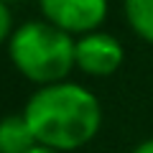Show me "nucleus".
<instances>
[{"label": "nucleus", "instance_id": "nucleus-2", "mask_svg": "<svg viewBox=\"0 0 153 153\" xmlns=\"http://www.w3.org/2000/svg\"><path fill=\"white\" fill-rule=\"evenodd\" d=\"M74 49L76 41H71L69 33L51 26L49 21H28L8 38L13 66L41 87L66 79L71 66H76Z\"/></svg>", "mask_w": 153, "mask_h": 153}, {"label": "nucleus", "instance_id": "nucleus-8", "mask_svg": "<svg viewBox=\"0 0 153 153\" xmlns=\"http://www.w3.org/2000/svg\"><path fill=\"white\" fill-rule=\"evenodd\" d=\"M130 153H153V138H148V140H143V143H138V146L133 148Z\"/></svg>", "mask_w": 153, "mask_h": 153}, {"label": "nucleus", "instance_id": "nucleus-10", "mask_svg": "<svg viewBox=\"0 0 153 153\" xmlns=\"http://www.w3.org/2000/svg\"><path fill=\"white\" fill-rule=\"evenodd\" d=\"M3 3H21V0H3Z\"/></svg>", "mask_w": 153, "mask_h": 153}, {"label": "nucleus", "instance_id": "nucleus-1", "mask_svg": "<svg viewBox=\"0 0 153 153\" xmlns=\"http://www.w3.org/2000/svg\"><path fill=\"white\" fill-rule=\"evenodd\" d=\"M23 117L38 146L64 153L94 140L102 125V107L82 84L59 82L36 89L23 107Z\"/></svg>", "mask_w": 153, "mask_h": 153}, {"label": "nucleus", "instance_id": "nucleus-4", "mask_svg": "<svg viewBox=\"0 0 153 153\" xmlns=\"http://www.w3.org/2000/svg\"><path fill=\"white\" fill-rule=\"evenodd\" d=\"M125 51L123 44L115 36L102 31H92L76 41L74 49V61L76 69H82L89 76H110L120 69Z\"/></svg>", "mask_w": 153, "mask_h": 153}, {"label": "nucleus", "instance_id": "nucleus-9", "mask_svg": "<svg viewBox=\"0 0 153 153\" xmlns=\"http://www.w3.org/2000/svg\"><path fill=\"white\" fill-rule=\"evenodd\" d=\"M28 153H59V151H51V148H44V146H36L33 151H28Z\"/></svg>", "mask_w": 153, "mask_h": 153}, {"label": "nucleus", "instance_id": "nucleus-3", "mask_svg": "<svg viewBox=\"0 0 153 153\" xmlns=\"http://www.w3.org/2000/svg\"><path fill=\"white\" fill-rule=\"evenodd\" d=\"M41 13L51 26L71 36L92 33L107 16V0H38Z\"/></svg>", "mask_w": 153, "mask_h": 153}, {"label": "nucleus", "instance_id": "nucleus-5", "mask_svg": "<svg viewBox=\"0 0 153 153\" xmlns=\"http://www.w3.org/2000/svg\"><path fill=\"white\" fill-rule=\"evenodd\" d=\"M38 143L28 128L26 117L21 115H5L0 120V153H28Z\"/></svg>", "mask_w": 153, "mask_h": 153}, {"label": "nucleus", "instance_id": "nucleus-7", "mask_svg": "<svg viewBox=\"0 0 153 153\" xmlns=\"http://www.w3.org/2000/svg\"><path fill=\"white\" fill-rule=\"evenodd\" d=\"M13 28V16H10V8H8V3H3L0 0V44L5 41V38H10Z\"/></svg>", "mask_w": 153, "mask_h": 153}, {"label": "nucleus", "instance_id": "nucleus-6", "mask_svg": "<svg viewBox=\"0 0 153 153\" xmlns=\"http://www.w3.org/2000/svg\"><path fill=\"white\" fill-rule=\"evenodd\" d=\"M123 10L133 31L153 44V0H123Z\"/></svg>", "mask_w": 153, "mask_h": 153}]
</instances>
